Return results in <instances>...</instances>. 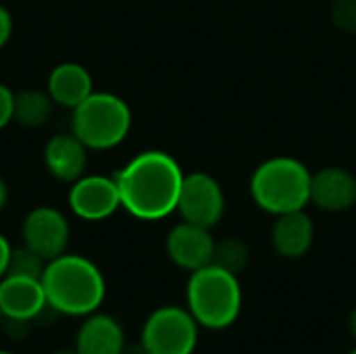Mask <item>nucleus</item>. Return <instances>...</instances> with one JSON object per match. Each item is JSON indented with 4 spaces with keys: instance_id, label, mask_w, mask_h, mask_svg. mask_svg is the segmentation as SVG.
Returning a JSON list of instances; mask_svg holds the SVG:
<instances>
[{
    "instance_id": "obj_13",
    "label": "nucleus",
    "mask_w": 356,
    "mask_h": 354,
    "mask_svg": "<svg viewBox=\"0 0 356 354\" xmlns=\"http://www.w3.org/2000/svg\"><path fill=\"white\" fill-rule=\"evenodd\" d=\"M311 202L327 213H344L356 204V177L342 167H325L311 177Z\"/></svg>"
},
{
    "instance_id": "obj_16",
    "label": "nucleus",
    "mask_w": 356,
    "mask_h": 354,
    "mask_svg": "<svg viewBox=\"0 0 356 354\" xmlns=\"http://www.w3.org/2000/svg\"><path fill=\"white\" fill-rule=\"evenodd\" d=\"M46 92L50 94L54 104L73 111L94 92V81L83 65L60 63L50 71Z\"/></svg>"
},
{
    "instance_id": "obj_3",
    "label": "nucleus",
    "mask_w": 356,
    "mask_h": 354,
    "mask_svg": "<svg viewBox=\"0 0 356 354\" xmlns=\"http://www.w3.org/2000/svg\"><path fill=\"white\" fill-rule=\"evenodd\" d=\"M242 300L244 296L238 275L213 263L190 273L186 286V309L200 328L215 332L227 330L240 317Z\"/></svg>"
},
{
    "instance_id": "obj_7",
    "label": "nucleus",
    "mask_w": 356,
    "mask_h": 354,
    "mask_svg": "<svg viewBox=\"0 0 356 354\" xmlns=\"http://www.w3.org/2000/svg\"><path fill=\"white\" fill-rule=\"evenodd\" d=\"M175 211L184 221L213 230L225 213V194L221 184L204 171L184 175Z\"/></svg>"
},
{
    "instance_id": "obj_1",
    "label": "nucleus",
    "mask_w": 356,
    "mask_h": 354,
    "mask_svg": "<svg viewBox=\"0 0 356 354\" xmlns=\"http://www.w3.org/2000/svg\"><path fill=\"white\" fill-rule=\"evenodd\" d=\"M184 175L169 152L144 150L113 177L119 188L121 209L140 221H159L175 213Z\"/></svg>"
},
{
    "instance_id": "obj_19",
    "label": "nucleus",
    "mask_w": 356,
    "mask_h": 354,
    "mask_svg": "<svg viewBox=\"0 0 356 354\" xmlns=\"http://www.w3.org/2000/svg\"><path fill=\"white\" fill-rule=\"evenodd\" d=\"M46 263H48L46 259H42L38 252H33L31 248L21 244V246L10 250L6 275H21V277H35V280H40L42 273H44Z\"/></svg>"
},
{
    "instance_id": "obj_30",
    "label": "nucleus",
    "mask_w": 356,
    "mask_h": 354,
    "mask_svg": "<svg viewBox=\"0 0 356 354\" xmlns=\"http://www.w3.org/2000/svg\"><path fill=\"white\" fill-rule=\"evenodd\" d=\"M348 354H356V346H355V348H353V351H350V353H348Z\"/></svg>"
},
{
    "instance_id": "obj_12",
    "label": "nucleus",
    "mask_w": 356,
    "mask_h": 354,
    "mask_svg": "<svg viewBox=\"0 0 356 354\" xmlns=\"http://www.w3.org/2000/svg\"><path fill=\"white\" fill-rule=\"evenodd\" d=\"M44 165L56 182L73 184L86 175L88 148L73 131L54 134L44 146Z\"/></svg>"
},
{
    "instance_id": "obj_21",
    "label": "nucleus",
    "mask_w": 356,
    "mask_h": 354,
    "mask_svg": "<svg viewBox=\"0 0 356 354\" xmlns=\"http://www.w3.org/2000/svg\"><path fill=\"white\" fill-rule=\"evenodd\" d=\"M13 113H15V92L0 83V129H4L10 121H13Z\"/></svg>"
},
{
    "instance_id": "obj_18",
    "label": "nucleus",
    "mask_w": 356,
    "mask_h": 354,
    "mask_svg": "<svg viewBox=\"0 0 356 354\" xmlns=\"http://www.w3.org/2000/svg\"><path fill=\"white\" fill-rule=\"evenodd\" d=\"M250 261V250L240 238H225L221 242H215V255H213V265L240 275Z\"/></svg>"
},
{
    "instance_id": "obj_9",
    "label": "nucleus",
    "mask_w": 356,
    "mask_h": 354,
    "mask_svg": "<svg viewBox=\"0 0 356 354\" xmlns=\"http://www.w3.org/2000/svg\"><path fill=\"white\" fill-rule=\"evenodd\" d=\"M69 207L83 221H104L121 209L115 177L81 175L69 188Z\"/></svg>"
},
{
    "instance_id": "obj_4",
    "label": "nucleus",
    "mask_w": 356,
    "mask_h": 354,
    "mask_svg": "<svg viewBox=\"0 0 356 354\" xmlns=\"http://www.w3.org/2000/svg\"><path fill=\"white\" fill-rule=\"evenodd\" d=\"M313 173L294 156H273L261 163L250 177V196L269 215L302 211L311 202Z\"/></svg>"
},
{
    "instance_id": "obj_28",
    "label": "nucleus",
    "mask_w": 356,
    "mask_h": 354,
    "mask_svg": "<svg viewBox=\"0 0 356 354\" xmlns=\"http://www.w3.org/2000/svg\"><path fill=\"white\" fill-rule=\"evenodd\" d=\"M4 321V315H2V311H0V323Z\"/></svg>"
},
{
    "instance_id": "obj_5",
    "label": "nucleus",
    "mask_w": 356,
    "mask_h": 354,
    "mask_svg": "<svg viewBox=\"0 0 356 354\" xmlns=\"http://www.w3.org/2000/svg\"><path fill=\"white\" fill-rule=\"evenodd\" d=\"M129 129L131 108L111 92H92L71 115V131L88 150H111L129 136Z\"/></svg>"
},
{
    "instance_id": "obj_27",
    "label": "nucleus",
    "mask_w": 356,
    "mask_h": 354,
    "mask_svg": "<svg viewBox=\"0 0 356 354\" xmlns=\"http://www.w3.org/2000/svg\"><path fill=\"white\" fill-rule=\"evenodd\" d=\"M52 354H79L75 348H60V351H56V353Z\"/></svg>"
},
{
    "instance_id": "obj_17",
    "label": "nucleus",
    "mask_w": 356,
    "mask_h": 354,
    "mask_svg": "<svg viewBox=\"0 0 356 354\" xmlns=\"http://www.w3.org/2000/svg\"><path fill=\"white\" fill-rule=\"evenodd\" d=\"M52 98L48 92L42 90H21L15 94V113L13 121L23 127H42L48 117L52 115Z\"/></svg>"
},
{
    "instance_id": "obj_2",
    "label": "nucleus",
    "mask_w": 356,
    "mask_h": 354,
    "mask_svg": "<svg viewBox=\"0 0 356 354\" xmlns=\"http://www.w3.org/2000/svg\"><path fill=\"white\" fill-rule=\"evenodd\" d=\"M48 307L56 315L86 317L96 313L106 296V282L98 265L81 255L63 252L46 263L40 277Z\"/></svg>"
},
{
    "instance_id": "obj_11",
    "label": "nucleus",
    "mask_w": 356,
    "mask_h": 354,
    "mask_svg": "<svg viewBox=\"0 0 356 354\" xmlns=\"http://www.w3.org/2000/svg\"><path fill=\"white\" fill-rule=\"evenodd\" d=\"M0 311L4 319L29 323L42 319L50 311L42 282L35 277L4 275L0 280Z\"/></svg>"
},
{
    "instance_id": "obj_22",
    "label": "nucleus",
    "mask_w": 356,
    "mask_h": 354,
    "mask_svg": "<svg viewBox=\"0 0 356 354\" xmlns=\"http://www.w3.org/2000/svg\"><path fill=\"white\" fill-rule=\"evenodd\" d=\"M13 35V17L6 6L0 4V50L6 46V42Z\"/></svg>"
},
{
    "instance_id": "obj_20",
    "label": "nucleus",
    "mask_w": 356,
    "mask_h": 354,
    "mask_svg": "<svg viewBox=\"0 0 356 354\" xmlns=\"http://www.w3.org/2000/svg\"><path fill=\"white\" fill-rule=\"evenodd\" d=\"M330 17L340 31L356 35V0H334Z\"/></svg>"
},
{
    "instance_id": "obj_15",
    "label": "nucleus",
    "mask_w": 356,
    "mask_h": 354,
    "mask_svg": "<svg viewBox=\"0 0 356 354\" xmlns=\"http://www.w3.org/2000/svg\"><path fill=\"white\" fill-rule=\"evenodd\" d=\"M315 242V223L302 211H292L275 217L271 227V244L284 259L305 257Z\"/></svg>"
},
{
    "instance_id": "obj_26",
    "label": "nucleus",
    "mask_w": 356,
    "mask_h": 354,
    "mask_svg": "<svg viewBox=\"0 0 356 354\" xmlns=\"http://www.w3.org/2000/svg\"><path fill=\"white\" fill-rule=\"evenodd\" d=\"M348 330H350V336L356 340V307L350 311V317H348Z\"/></svg>"
},
{
    "instance_id": "obj_25",
    "label": "nucleus",
    "mask_w": 356,
    "mask_h": 354,
    "mask_svg": "<svg viewBox=\"0 0 356 354\" xmlns=\"http://www.w3.org/2000/svg\"><path fill=\"white\" fill-rule=\"evenodd\" d=\"M121 354H148V353H146V348L138 342L136 346H125V351H123Z\"/></svg>"
},
{
    "instance_id": "obj_14",
    "label": "nucleus",
    "mask_w": 356,
    "mask_h": 354,
    "mask_svg": "<svg viewBox=\"0 0 356 354\" xmlns=\"http://www.w3.org/2000/svg\"><path fill=\"white\" fill-rule=\"evenodd\" d=\"M125 346L123 325L113 315L96 311L83 317L73 348L79 354H121Z\"/></svg>"
},
{
    "instance_id": "obj_10",
    "label": "nucleus",
    "mask_w": 356,
    "mask_h": 354,
    "mask_svg": "<svg viewBox=\"0 0 356 354\" xmlns=\"http://www.w3.org/2000/svg\"><path fill=\"white\" fill-rule=\"evenodd\" d=\"M215 242L211 230L181 221L167 234L165 250L175 267L194 273L213 263Z\"/></svg>"
},
{
    "instance_id": "obj_29",
    "label": "nucleus",
    "mask_w": 356,
    "mask_h": 354,
    "mask_svg": "<svg viewBox=\"0 0 356 354\" xmlns=\"http://www.w3.org/2000/svg\"><path fill=\"white\" fill-rule=\"evenodd\" d=\"M0 354H15V353H8V351H0Z\"/></svg>"
},
{
    "instance_id": "obj_23",
    "label": "nucleus",
    "mask_w": 356,
    "mask_h": 354,
    "mask_svg": "<svg viewBox=\"0 0 356 354\" xmlns=\"http://www.w3.org/2000/svg\"><path fill=\"white\" fill-rule=\"evenodd\" d=\"M10 250H13L10 242L6 240V236H2V234H0V280H2V277L6 275V271H8Z\"/></svg>"
},
{
    "instance_id": "obj_24",
    "label": "nucleus",
    "mask_w": 356,
    "mask_h": 354,
    "mask_svg": "<svg viewBox=\"0 0 356 354\" xmlns=\"http://www.w3.org/2000/svg\"><path fill=\"white\" fill-rule=\"evenodd\" d=\"M6 200H8V188H6L4 179L0 177V213H2V209L6 207Z\"/></svg>"
},
{
    "instance_id": "obj_8",
    "label": "nucleus",
    "mask_w": 356,
    "mask_h": 354,
    "mask_svg": "<svg viewBox=\"0 0 356 354\" xmlns=\"http://www.w3.org/2000/svg\"><path fill=\"white\" fill-rule=\"evenodd\" d=\"M71 227L67 217L54 207H35L21 223V240L42 259L52 261L67 252Z\"/></svg>"
},
{
    "instance_id": "obj_6",
    "label": "nucleus",
    "mask_w": 356,
    "mask_h": 354,
    "mask_svg": "<svg viewBox=\"0 0 356 354\" xmlns=\"http://www.w3.org/2000/svg\"><path fill=\"white\" fill-rule=\"evenodd\" d=\"M198 330L200 325L188 309L167 305L146 317L140 344L148 354H194Z\"/></svg>"
}]
</instances>
